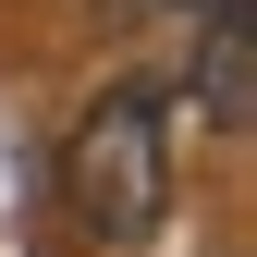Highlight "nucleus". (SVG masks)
I'll use <instances>...</instances> for the list:
<instances>
[{"label": "nucleus", "instance_id": "nucleus-1", "mask_svg": "<svg viewBox=\"0 0 257 257\" xmlns=\"http://www.w3.org/2000/svg\"><path fill=\"white\" fill-rule=\"evenodd\" d=\"M61 196H74V220L98 245H147L159 233V208H172V110H159V86H110L74 122Z\"/></svg>", "mask_w": 257, "mask_h": 257}, {"label": "nucleus", "instance_id": "nucleus-2", "mask_svg": "<svg viewBox=\"0 0 257 257\" xmlns=\"http://www.w3.org/2000/svg\"><path fill=\"white\" fill-rule=\"evenodd\" d=\"M196 110L220 122V135H245V110H257V25H245V0H208V49H196Z\"/></svg>", "mask_w": 257, "mask_h": 257}]
</instances>
